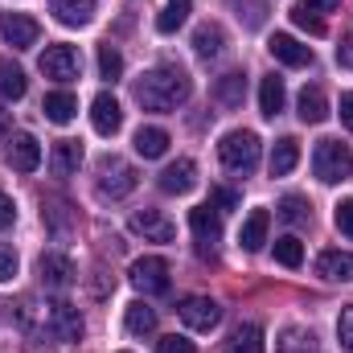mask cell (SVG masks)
<instances>
[{"mask_svg":"<svg viewBox=\"0 0 353 353\" xmlns=\"http://www.w3.org/2000/svg\"><path fill=\"white\" fill-rule=\"evenodd\" d=\"M193 94V83L181 66H157L136 83V99L144 111H176Z\"/></svg>","mask_w":353,"mask_h":353,"instance_id":"6da1fadb","label":"cell"},{"mask_svg":"<svg viewBox=\"0 0 353 353\" xmlns=\"http://www.w3.org/2000/svg\"><path fill=\"white\" fill-rule=\"evenodd\" d=\"M312 169L325 185H337V181H350L353 176V152L341 140H321L316 144V157H312Z\"/></svg>","mask_w":353,"mask_h":353,"instance_id":"7a4b0ae2","label":"cell"},{"mask_svg":"<svg viewBox=\"0 0 353 353\" xmlns=\"http://www.w3.org/2000/svg\"><path fill=\"white\" fill-rule=\"evenodd\" d=\"M218 157L230 173H251L259 165V136L255 132H230V136H222Z\"/></svg>","mask_w":353,"mask_h":353,"instance_id":"3957f363","label":"cell"},{"mask_svg":"<svg viewBox=\"0 0 353 353\" xmlns=\"http://www.w3.org/2000/svg\"><path fill=\"white\" fill-rule=\"evenodd\" d=\"M136 189V169L123 157H103L99 161V193L103 197H128Z\"/></svg>","mask_w":353,"mask_h":353,"instance_id":"277c9868","label":"cell"},{"mask_svg":"<svg viewBox=\"0 0 353 353\" xmlns=\"http://www.w3.org/2000/svg\"><path fill=\"white\" fill-rule=\"evenodd\" d=\"M128 279H132L136 292H144V296H161V292H169V263H165L161 255H144V259L132 263Z\"/></svg>","mask_w":353,"mask_h":353,"instance_id":"5b68a950","label":"cell"},{"mask_svg":"<svg viewBox=\"0 0 353 353\" xmlns=\"http://www.w3.org/2000/svg\"><path fill=\"white\" fill-rule=\"evenodd\" d=\"M79 70H83V58H79V50H74V46H50V50L41 54V74H46V79L74 83V79H79Z\"/></svg>","mask_w":353,"mask_h":353,"instance_id":"8992f818","label":"cell"},{"mask_svg":"<svg viewBox=\"0 0 353 353\" xmlns=\"http://www.w3.org/2000/svg\"><path fill=\"white\" fill-rule=\"evenodd\" d=\"M0 33H4V41H8L12 50H29V46H37V37H41V25H37L33 17H25V12H4V21H0Z\"/></svg>","mask_w":353,"mask_h":353,"instance_id":"52a82bcc","label":"cell"},{"mask_svg":"<svg viewBox=\"0 0 353 353\" xmlns=\"http://www.w3.org/2000/svg\"><path fill=\"white\" fill-rule=\"evenodd\" d=\"M181 321H185L193 333H210V329L222 321V308H218L210 296H189V300L181 304Z\"/></svg>","mask_w":353,"mask_h":353,"instance_id":"ba28073f","label":"cell"},{"mask_svg":"<svg viewBox=\"0 0 353 353\" xmlns=\"http://www.w3.org/2000/svg\"><path fill=\"white\" fill-rule=\"evenodd\" d=\"M189 226H193V234H197L201 251L210 255V251H214V243L222 239V210H214V205H197V210H189Z\"/></svg>","mask_w":353,"mask_h":353,"instance_id":"9c48e42d","label":"cell"},{"mask_svg":"<svg viewBox=\"0 0 353 353\" xmlns=\"http://www.w3.org/2000/svg\"><path fill=\"white\" fill-rule=\"evenodd\" d=\"M50 333L58 341H83V316H79V308L66 304V300H54L50 304Z\"/></svg>","mask_w":353,"mask_h":353,"instance_id":"30bf717a","label":"cell"},{"mask_svg":"<svg viewBox=\"0 0 353 353\" xmlns=\"http://www.w3.org/2000/svg\"><path fill=\"white\" fill-rule=\"evenodd\" d=\"M132 230L144 234V239H152V243H173L176 239V226L161 214V210H136V214H132Z\"/></svg>","mask_w":353,"mask_h":353,"instance_id":"8fae6325","label":"cell"},{"mask_svg":"<svg viewBox=\"0 0 353 353\" xmlns=\"http://www.w3.org/2000/svg\"><path fill=\"white\" fill-rule=\"evenodd\" d=\"M267 50H271V58L275 62H283V66H312V50L308 46H300L292 33H275L271 41H267Z\"/></svg>","mask_w":353,"mask_h":353,"instance_id":"7c38bea8","label":"cell"},{"mask_svg":"<svg viewBox=\"0 0 353 353\" xmlns=\"http://www.w3.org/2000/svg\"><path fill=\"white\" fill-rule=\"evenodd\" d=\"M90 123H94V132L99 136H115L119 132V123H123V111H119V103H115V94H94V103H90Z\"/></svg>","mask_w":353,"mask_h":353,"instance_id":"4fadbf2b","label":"cell"},{"mask_svg":"<svg viewBox=\"0 0 353 353\" xmlns=\"http://www.w3.org/2000/svg\"><path fill=\"white\" fill-rule=\"evenodd\" d=\"M37 271H41V283L54 288V292H62V288L74 283V263H70L66 255H58V251L41 255V259H37Z\"/></svg>","mask_w":353,"mask_h":353,"instance_id":"5bb4252c","label":"cell"},{"mask_svg":"<svg viewBox=\"0 0 353 353\" xmlns=\"http://www.w3.org/2000/svg\"><path fill=\"white\" fill-rule=\"evenodd\" d=\"M8 165H12L17 173H33V169L41 165V144H37L29 132L12 136V144H8Z\"/></svg>","mask_w":353,"mask_h":353,"instance_id":"9a60e30c","label":"cell"},{"mask_svg":"<svg viewBox=\"0 0 353 353\" xmlns=\"http://www.w3.org/2000/svg\"><path fill=\"white\" fill-rule=\"evenodd\" d=\"M193 185H197V165H193V161H173V165L161 173V189H165V193H176V197H181V193H189Z\"/></svg>","mask_w":353,"mask_h":353,"instance_id":"2e32d148","label":"cell"},{"mask_svg":"<svg viewBox=\"0 0 353 353\" xmlns=\"http://www.w3.org/2000/svg\"><path fill=\"white\" fill-rule=\"evenodd\" d=\"M79 165H83V144L79 140H58L54 152H50V169L58 176H70L79 173Z\"/></svg>","mask_w":353,"mask_h":353,"instance_id":"e0dca14e","label":"cell"},{"mask_svg":"<svg viewBox=\"0 0 353 353\" xmlns=\"http://www.w3.org/2000/svg\"><path fill=\"white\" fill-rule=\"evenodd\" d=\"M316 275L337 279V283H353V255L350 251H325L316 259Z\"/></svg>","mask_w":353,"mask_h":353,"instance_id":"ac0fdd59","label":"cell"},{"mask_svg":"<svg viewBox=\"0 0 353 353\" xmlns=\"http://www.w3.org/2000/svg\"><path fill=\"white\" fill-rule=\"evenodd\" d=\"M296 107H300V119L304 123H325L329 119V99H325L321 87H304L300 99H296Z\"/></svg>","mask_w":353,"mask_h":353,"instance_id":"d6986e66","label":"cell"},{"mask_svg":"<svg viewBox=\"0 0 353 353\" xmlns=\"http://www.w3.org/2000/svg\"><path fill=\"white\" fill-rule=\"evenodd\" d=\"M41 111H46L50 123H70V119L79 115V99H74L70 90H54V94H46Z\"/></svg>","mask_w":353,"mask_h":353,"instance_id":"ffe728a7","label":"cell"},{"mask_svg":"<svg viewBox=\"0 0 353 353\" xmlns=\"http://www.w3.org/2000/svg\"><path fill=\"white\" fill-rule=\"evenodd\" d=\"M267 226H271V214H267V210H251V214H247L243 234H239L243 251H259V247H263L267 243Z\"/></svg>","mask_w":353,"mask_h":353,"instance_id":"44dd1931","label":"cell"},{"mask_svg":"<svg viewBox=\"0 0 353 353\" xmlns=\"http://www.w3.org/2000/svg\"><path fill=\"white\" fill-rule=\"evenodd\" d=\"M50 8L62 25H87L94 17V0H50Z\"/></svg>","mask_w":353,"mask_h":353,"instance_id":"7402d4cb","label":"cell"},{"mask_svg":"<svg viewBox=\"0 0 353 353\" xmlns=\"http://www.w3.org/2000/svg\"><path fill=\"white\" fill-rule=\"evenodd\" d=\"M136 152H140L144 161L165 157V152H169V132H165V128H140V132H136Z\"/></svg>","mask_w":353,"mask_h":353,"instance_id":"603a6c76","label":"cell"},{"mask_svg":"<svg viewBox=\"0 0 353 353\" xmlns=\"http://www.w3.org/2000/svg\"><path fill=\"white\" fill-rule=\"evenodd\" d=\"M283 103H288V90H283V79L267 74L263 83H259V107H263V115H267V119H275V115L283 111Z\"/></svg>","mask_w":353,"mask_h":353,"instance_id":"cb8c5ba5","label":"cell"},{"mask_svg":"<svg viewBox=\"0 0 353 353\" xmlns=\"http://www.w3.org/2000/svg\"><path fill=\"white\" fill-rule=\"evenodd\" d=\"M25 90H29V83H25V70H21V66H12V62L4 58V62H0V99L17 103V99H25Z\"/></svg>","mask_w":353,"mask_h":353,"instance_id":"d4e9b609","label":"cell"},{"mask_svg":"<svg viewBox=\"0 0 353 353\" xmlns=\"http://www.w3.org/2000/svg\"><path fill=\"white\" fill-rule=\"evenodd\" d=\"M296 161H300V140L283 136V140L275 144V152H271V176H288L296 169Z\"/></svg>","mask_w":353,"mask_h":353,"instance_id":"484cf974","label":"cell"},{"mask_svg":"<svg viewBox=\"0 0 353 353\" xmlns=\"http://www.w3.org/2000/svg\"><path fill=\"white\" fill-rule=\"evenodd\" d=\"M226 353H263V329L259 325H239Z\"/></svg>","mask_w":353,"mask_h":353,"instance_id":"4316f807","label":"cell"},{"mask_svg":"<svg viewBox=\"0 0 353 353\" xmlns=\"http://www.w3.org/2000/svg\"><path fill=\"white\" fill-rule=\"evenodd\" d=\"M128 333H136V337H148V333H157V312H152L144 300L128 304Z\"/></svg>","mask_w":353,"mask_h":353,"instance_id":"83f0119b","label":"cell"},{"mask_svg":"<svg viewBox=\"0 0 353 353\" xmlns=\"http://www.w3.org/2000/svg\"><path fill=\"white\" fill-rule=\"evenodd\" d=\"M275 353H316V337L308 329H283V337L275 341Z\"/></svg>","mask_w":353,"mask_h":353,"instance_id":"f1b7e54d","label":"cell"},{"mask_svg":"<svg viewBox=\"0 0 353 353\" xmlns=\"http://www.w3.org/2000/svg\"><path fill=\"white\" fill-rule=\"evenodd\" d=\"M222 29L218 25H201L197 33H193V50H197V58H218L222 54Z\"/></svg>","mask_w":353,"mask_h":353,"instance_id":"f546056e","label":"cell"},{"mask_svg":"<svg viewBox=\"0 0 353 353\" xmlns=\"http://www.w3.org/2000/svg\"><path fill=\"white\" fill-rule=\"evenodd\" d=\"M214 94H218V103H226V107H239V103H243V94H247L243 74H222V79L214 83Z\"/></svg>","mask_w":353,"mask_h":353,"instance_id":"4dcf8cb0","label":"cell"},{"mask_svg":"<svg viewBox=\"0 0 353 353\" xmlns=\"http://www.w3.org/2000/svg\"><path fill=\"white\" fill-rule=\"evenodd\" d=\"M189 8H193L189 0H169V4H165V12L157 17V29H161V33H176V29L189 21Z\"/></svg>","mask_w":353,"mask_h":353,"instance_id":"1f68e13d","label":"cell"},{"mask_svg":"<svg viewBox=\"0 0 353 353\" xmlns=\"http://www.w3.org/2000/svg\"><path fill=\"white\" fill-rule=\"evenodd\" d=\"M275 259L283 267H300L304 263V247H300V239L296 234H283L279 243H275Z\"/></svg>","mask_w":353,"mask_h":353,"instance_id":"d6a6232c","label":"cell"},{"mask_svg":"<svg viewBox=\"0 0 353 353\" xmlns=\"http://www.w3.org/2000/svg\"><path fill=\"white\" fill-rule=\"evenodd\" d=\"M99 74L111 79V83L123 74V54H119L115 46H99Z\"/></svg>","mask_w":353,"mask_h":353,"instance_id":"836d02e7","label":"cell"},{"mask_svg":"<svg viewBox=\"0 0 353 353\" xmlns=\"http://www.w3.org/2000/svg\"><path fill=\"white\" fill-rule=\"evenodd\" d=\"M279 218L292 222V226L308 222V201H304V197H283V201H279Z\"/></svg>","mask_w":353,"mask_h":353,"instance_id":"e575fe53","label":"cell"},{"mask_svg":"<svg viewBox=\"0 0 353 353\" xmlns=\"http://www.w3.org/2000/svg\"><path fill=\"white\" fill-rule=\"evenodd\" d=\"M292 21H296L304 33H312V37H321V33H325V21H321V17H312L308 8H296V12H292Z\"/></svg>","mask_w":353,"mask_h":353,"instance_id":"d590c367","label":"cell"},{"mask_svg":"<svg viewBox=\"0 0 353 353\" xmlns=\"http://www.w3.org/2000/svg\"><path fill=\"white\" fill-rule=\"evenodd\" d=\"M337 337H341V345L353 353V304L341 312V316H337Z\"/></svg>","mask_w":353,"mask_h":353,"instance_id":"8d00e7d4","label":"cell"},{"mask_svg":"<svg viewBox=\"0 0 353 353\" xmlns=\"http://www.w3.org/2000/svg\"><path fill=\"white\" fill-rule=\"evenodd\" d=\"M157 353H197L193 350V341H189V337H165V341H161V345H157Z\"/></svg>","mask_w":353,"mask_h":353,"instance_id":"74e56055","label":"cell"},{"mask_svg":"<svg viewBox=\"0 0 353 353\" xmlns=\"http://www.w3.org/2000/svg\"><path fill=\"white\" fill-rule=\"evenodd\" d=\"M337 230L353 239V197H345V201L337 205Z\"/></svg>","mask_w":353,"mask_h":353,"instance_id":"f35d334b","label":"cell"},{"mask_svg":"<svg viewBox=\"0 0 353 353\" xmlns=\"http://www.w3.org/2000/svg\"><path fill=\"white\" fill-rule=\"evenodd\" d=\"M230 4H234L239 12L247 8V25H251V29H255V25H263V8H259L255 0H230Z\"/></svg>","mask_w":353,"mask_h":353,"instance_id":"ab89813d","label":"cell"},{"mask_svg":"<svg viewBox=\"0 0 353 353\" xmlns=\"http://www.w3.org/2000/svg\"><path fill=\"white\" fill-rule=\"evenodd\" d=\"M12 275H17V255H12L8 247H0V283L12 279Z\"/></svg>","mask_w":353,"mask_h":353,"instance_id":"60d3db41","label":"cell"},{"mask_svg":"<svg viewBox=\"0 0 353 353\" xmlns=\"http://www.w3.org/2000/svg\"><path fill=\"white\" fill-rule=\"evenodd\" d=\"M337 62H341L345 70H353V33L341 41V46H337Z\"/></svg>","mask_w":353,"mask_h":353,"instance_id":"b9f144b4","label":"cell"},{"mask_svg":"<svg viewBox=\"0 0 353 353\" xmlns=\"http://www.w3.org/2000/svg\"><path fill=\"white\" fill-rule=\"evenodd\" d=\"M12 218H17V205L0 193V230H4V226H12Z\"/></svg>","mask_w":353,"mask_h":353,"instance_id":"7bdbcfd3","label":"cell"},{"mask_svg":"<svg viewBox=\"0 0 353 353\" xmlns=\"http://www.w3.org/2000/svg\"><path fill=\"white\" fill-rule=\"evenodd\" d=\"M341 123L353 132V90L350 94H341Z\"/></svg>","mask_w":353,"mask_h":353,"instance_id":"ee69618b","label":"cell"},{"mask_svg":"<svg viewBox=\"0 0 353 353\" xmlns=\"http://www.w3.org/2000/svg\"><path fill=\"white\" fill-rule=\"evenodd\" d=\"M304 8L308 12H329V8H337V0H304Z\"/></svg>","mask_w":353,"mask_h":353,"instance_id":"f6af8a7d","label":"cell"},{"mask_svg":"<svg viewBox=\"0 0 353 353\" xmlns=\"http://www.w3.org/2000/svg\"><path fill=\"white\" fill-rule=\"evenodd\" d=\"M214 201H218V205H226V210H230V205H234V201H239V197H234V193H230V189H214Z\"/></svg>","mask_w":353,"mask_h":353,"instance_id":"bcb514c9","label":"cell"},{"mask_svg":"<svg viewBox=\"0 0 353 353\" xmlns=\"http://www.w3.org/2000/svg\"><path fill=\"white\" fill-rule=\"evenodd\" d=\"M8 136V111H0V140Z\"/></svg>","mask_w":353,"mask_h":353,"instance_id":"7dc6e473","label":"cell"}]
</instances>
